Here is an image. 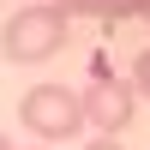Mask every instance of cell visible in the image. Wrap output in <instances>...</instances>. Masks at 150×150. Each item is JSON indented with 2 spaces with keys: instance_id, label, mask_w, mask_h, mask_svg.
Segmentation results:
<instances>
[{
  "instance_id": "obj_4",
  "label": "cell",
  "mask_w": 150,
  "mask_h": 150,
  "mask_svg": "<svg viewBox=\"0 0 150 150\" xmlns=\"http://www.w3.org/2000/svg\"><path fill=\"white\" fill-rule=\"evenodd\" d=\"M66 18H102V24H126L144 12V0H54Z\"/></svg>"
},
{
  "instance_id": "obj_6",
  "label": "cell",
  "mask_w": 150,
  "mask_h": 150,
  "mask_svg": "<svg viewBox=\"0 0 150 150\" xmlns=\"http://www.w3.org/2000/svg\"><path fill=\"white\" fill-rule=\"evenodd\" d=\"M84 150H126L120 138H102V132H96V138H84Z\"/></svg>"
},
{
  "instance_id": "obj_5",
  "label": "cell",
  "mask_w": 150,
  "mask_h": 150,
  "mask_svg": "<svg viewBox=\"0 0 150 150\" xmlns=\"http://www.w3.org/2000/svg\"><path fill=\"white\" fill-rule=\"evenodd\" d=\"M132 90H138V96H150V48L132 60Z\"/></svg>"
},
{
  "instance_id": "obj_8",
  "label": "cell",
  "mask_w": 150,
  "mask_h": 150,
  "mask_svg": "<svg viewBox=\"0 0 150 150\" xmlns=\"http://www.w3.org/2000/svg\"><path fill=\"white\" fill-rule=\"evenodd\" d=\"M0 150H12V138H0Z\"/></svg>"
},
{
  "instance_id": "obj_2",
  "label": "cell",
  "mask_w": 150,
  "mask_h": 150,
  "mask_svg": "<svg viewBox=\"0 0 150 150\" xmlns=\"http://www.w3.org/2000/svg\"><path fill=\"white\" fill-rule=\"evenodd\" d=\"M18 120H24V132L42 138V150H48L54 138H78L84 132V102H78L72 84H36V90H24Z\"/></svg>"
},
{
  "instance_id": "obj_10",
  "label": "cell",
  "mask_w": 150,
  "mask_h": 150,
  "mask_svg": "<svg viewBox=\"0 0 150 150\" xmlns=\"http://www.w3.org/2000/svg\"><path fill=\"white\" fill-rule=\"evenodd\" d=\"M36 150H42V144H36Z\"/></svg>"
},
{
  "instance_id": "obj_9",
  "label": "cell",
  "mask_w": 150,
  "mask_h": 150,
  "mask_svg": "<svg viewBox=\"0 0 150 150\" xmlns=\"http://www.w3.org/2000/svg\"><path fill=\"white\" fill-rule=\"evenodd\" d=\"M24 6H30V0H24Z\"/></svg>"
},
{
  "instance_id": "obj_3",
  "label": "cell",
  "mask_w": 150,
  "mask_h": 150,
  "mask_svg": "<svg viewBox=\"0 0 150 150\" xmlns=\"http://www.w3.org/2000/svg\"><path fill=\"white\" fill-rule=\"evenodd\" d=\"M78 102H84V126H96L102 138H120L132 126V114H138L132 78H108V66H96V78L78 90Z\"/></svg>"
},
{
  "instance_id": "obj_1",
  "label": "cell",
  "mask_w": 150,
  "mask_h": 150,
  "mask_svg": "<svg viewBox=\"0 0 150 150\" xmlns=\"http://www.w3.org/2000/svg\"><path fill=\"white\" fill-rule=\"evenodd\" d=\"M72 36V18L54 6V0H30V6H18L6 24H0V54L12 60V66H42V60H54L60 48H66Z\"/></svg>"
},
{
  "instance_id": "obj_7",
  "label": "cell",
  "mask_w": 150,
  "mask_h": 150,
  "mask_svg": "<svg viewBox=\"0 0 150 150\" xmlns=\"http://www.w3.org/2000/svg\"><path fill=\"white\" fill-rule=\"evenodd\" d=\"M138 18H150V0H144V12H138Z\"/></svg>"
}]
</instances>
